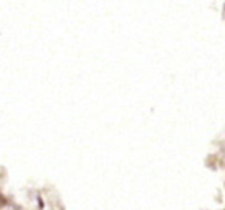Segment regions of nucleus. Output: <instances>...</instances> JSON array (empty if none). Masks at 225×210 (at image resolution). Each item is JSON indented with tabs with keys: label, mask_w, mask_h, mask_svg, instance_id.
<instances>
[]
</instances>
